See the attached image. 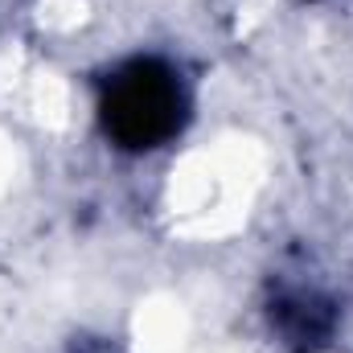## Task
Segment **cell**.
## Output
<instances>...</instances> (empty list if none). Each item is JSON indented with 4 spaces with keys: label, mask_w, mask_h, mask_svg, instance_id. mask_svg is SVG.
Masks as SVG:
<instances>
[{
    "label": "cell",
    "mask_w": 353,
    "mask_h": 353,
    "mask_svg": "<svg viewBox=\"0 0 353 353\" xmlns=\"http://www.w3.org/2000/svg\"><path fill=\"white\" fill-rule=\"evenodd\" d=\"M189 87L165 58H128L99 83L103 136L123 152H152L181 136Z\"/></svg>",
    "instance_id": "6da1fadb"
},
{
    "label": "cell",
    "mask_w": 353,
    "mask_h": 353,
    "mask_svg": "<svg viewBox=\"0 0 353 353\" xmlns=\"http://www.w3.org/2000/svg\"><path fill=\"white\" fill-rule=\"evenodd\" d=\"M275 325H279V333L292 345H304V350L321 345L333 333V316H329V308L316 296H288L275 308Z\"/></svg>",
    "instance_id": "7a4b0ae2"
}]
</instances>
